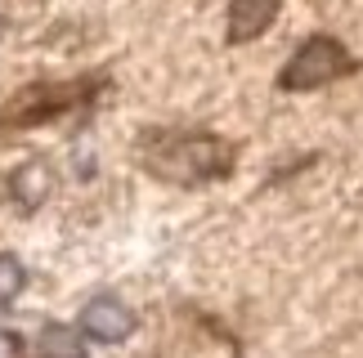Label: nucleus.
<instances>
[{
    "instance_id": "obj_1",
    "label": "nucleus",
    "mask_w": 363,
    "mask_h": 358,
    "mask_svg": "<svg viewBox=\"0 0 363 358\" xmlns=\"http://www.w3.org/2000/svg\"><path fill=\"white\" fill-rule=\"evenodd\" d=\"M148 166L162 179H171V184H202V179L229 175L233 153H229V144L211 139V134H175V139L162 144V153Z\"/></svg>"
},
{
    "instance_id": "obj_2",
    "label": "nucleus",
    "mask_w": 363,
    "mask_h": 358,
    "mask_svg": "<svg viewBox=\"0 0 363 358\" xmlns=\"http://www.w3.org/2000/svg\"><path fill=\"white\" fill-rule=\"evenodd\" d=\"M354 67V59L345 54L332 36H314L291 54V63L283 67V90H314V86H328V81L345 76Z\"/></svg>"
},
{
    "instance_id": "obj_3",
    "label": "nucleus",
    "mask_w": 363,
    "mask_h": 358,
    "mask_svg": "<svg viewBox=\"0 0 363 358\" xmlns=\"http://www.w3.org/2000/svg\"><path fill=\"white\" fill-rule=\"evenodd\" d=\"M81 327H86V336H94V340H121V336H130L135 313L125 309L117 296H94L90 305L81 309Z\"/></svg>"
},
{
    "instance_id": "obj_4",
    "label": "nucleus",
    "mask_w": 363,
    "mask_h": 358,
    "mask_svg": "<svg viewBox=\"0 0 363 358\" xmlns=\"http://www.w3.org/2000/svg\"><path fill=\"white\" fill-rule=\"evenodd\" d=\"M283 0H229V40L242 45V40H256L264 27L274 23V13Z\"/></svg>"
},
{
    "instance_id": "obj_5",
    "label": "nucleus",
    "mask_w": 363,
    "mask_h": 358,
    "mask_svg": "<svg viewBox=\"0 0 363 358\" xmlns=\"http://www.w3.org/2000/svg\"><path fill=\"white\" fill-rule=\"evenodd\" d=\"M9 188H13V197H18V202L27 206V211H32V206H40V202L50 197V166H40V161H32V166L13 171Z\"/></svg>"
},
{
    "instance_id": "obj_6",
    "label": "nucleus",
    "mask_w": 363,
    "mask_h": 358,
    "mask_svg": "<svg viewBox=\"0 0 363 358\" xmlns=\"http://www.w3.org/2000/svg\"><path fill=\"white\" fill-rule=\"evenodd\" d=\"M40 358H86V340H81L77 327L50 323L45 336H40Z\"/></svg>"
},
{
    "instance_id": "obj_7",
    "label": "nucleus",
    "mask_w": 363,
    "mask_h": 358,
    "mask_svg": "<svg viewBox=\"0 0 363 358\" xmlns=\"http://www.w3.org/2000/svg\"><path fill=\"white\" fill-rule=\"evenodd\" d=\"M23 291V269H18V260L13 255H0V305L5 300H13Z\"/></svg>"
},
{
    "instance_id": "obj_8",
    "label": "nucleus",
    "mask_w": 363,
    "mask_h": 358,
    "mask_svg": "<svg viewBox=\"0 0 363 358\" xmlns=\"http://www.w3.org/2000/svg\"><path fill=\"white\" fill-rule=\"evenodd\" d=\"M0 358H13V340L5 332H0Z\"/></svg>"
}]
</instances>
